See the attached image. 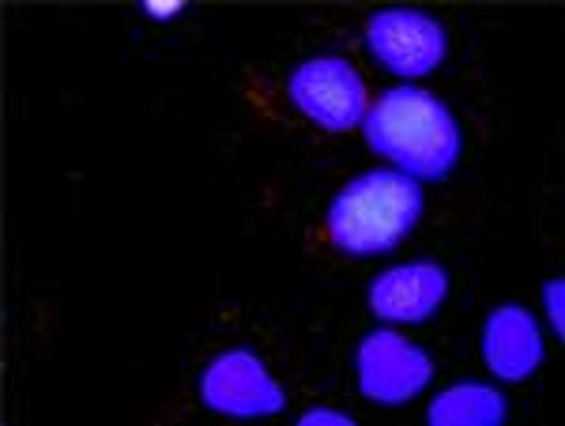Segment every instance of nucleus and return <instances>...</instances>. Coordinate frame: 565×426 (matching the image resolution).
<instances>
[{
    "label": "nucleus",
    "mask_w": 565,
    "mask_h": 426,
    "mask_svg": "<svg viewBox=\"0 0 565 426\" xmlns=\"http://www.w3.org/2000/svg\"><path fill=\"white\" fill-rule=\"evenodd\" d=\"M200 396H204L207 407H215L223 415H238V419L276 415L287 404L282 388L271 382V374L253 351H226V355H218L204 370Z\"/></svg>",
    "instance_id": "5"
},
{
    "label": "nucleus",
    "mask_w": 565,
    "mask_h": 426,
    "mask_svg": "<svg viewBox=\"0 0 565 426\" xmlns=\"http://www.w3.org/2000/svg\"><path fill=\"white\" fill-rule=\"evenodd\" d=\"M562 291H565V284H562V279H554V284H546V310H551L554 332H565V317H562Z\"/></svg>",
    "instance_id": "10"
},
{
    "label": "nucleus",
    "mask_w": 565,
    "mask_h": 426,
    "mask_svg": "<svg viewBox=\"0 0 565 426\" xmlns=\"http://www.w3.org/2000/svg\"><path fill=\"white\" fill-rule=\"evenodd\" d=\"M482 355L487 366L505 382H524L543 359V340L535 329L532 313L521 306H501L490 313L487 337H482Z\"/></svg>",
    "instance_id": "8"
},
{
    "label": "nucleus",
    "mask_w": 565,
    "mask_h": 426,
    "mask_svg": "<svg viewBox=\"0 0 565 426\" xmlns=\"http://www.w3.org/2000/svg\"><path fill=\"white\" fill-rule=\"evenodd\" d=\"M290 98L328 132H348L366 117V84L343 57H313L290 76Z\"/></svg>",
    "instance_id": "3"
},
{
    "label": "nucleus",
    "mask_w": 565,
    "mask_h": 426,
    "mask_svg": "<svg viewBox=\"0 0 565 426\" xmlns=\"http://www.w3.org/2000/svg\"><path fill=\"white\" fill-rule=\"evenodd\" d=\"M434 377V362L423 348L396 332H370L359 343V385L362 396L377 404H404Z\"/></svg>",
    "instance_id": "4"
},
{
    "label": "nucleus",
    "mask_w": 565,
    "mask_h": 426,
    "mask_svg": "<svg viewBox=\"0 0 565 426\" xmlns=\"http://www.w3.org/2000/svg\"><path fill=\"white\" fill-rule=\"evenodd\" d=\"M317 423L351 426V415H343V412H328V407H317V412H306V415H302V426H317Z\"/></svg>",
    "instance_id": "11"
},
{
    "label": "nucleus",
    "mask_w": 565,
    "mask_h": 426,
    "mask_svg": "<svg viewBox=\"0 0 565 426\" xmlns=\"http://www.w3.org/2000/svg\"><path fill=\"white\" fill-rule=\"evenodd\" d=\"M423 189L404 170H370L343 185L328 207V238L351 257L388 253L418 223Z\"/></svg>",
    "instance_id": "2"
},
{
    "label": "nucleus",
    "mask_w": 565,
    "mask_h": 426,
    "mask_svg": "<svg viewBox=\"0 0 565 426\" xmlns=\"http://www.w3.org/2000/svg\"><path fill=\"white\" fill-rule=\"evenodd\" d=\"M426 419L434 426H494L505 419V401L490 385L463 382L445 388L441 396L430 404Z\"/></svg>",
    "instance_id": "9"
},
{
    "label": "nucleus",
    "mask_w": 565,
    "mask_h": 426,
    "mask_svg": "<svg viewBox=\"0 0 565 426\" xmlns=\"http://www.w3.org/2000/svg\"><path fill=\"white\" fill-rule=\"evenodd\" d=\"M449 291V276L441 265L415 260V265L388 268L370 287V310L385 321H426Z\"/></svg>",
    "instance_id": "7"
},
{
    "label": "nucleus",
    "mask_w": 565,
    "mask_h": 426,
    "mask_svg": "<svg viewBox=\"0 0 565 426\" xmlns=\"http://www.w3.org/2000/svg\"><path fill=\"white\" fill-rule=\"evenodd\" d=\"M366 39L373 57L399 76H426L445 57V31L426 12H407V8L377 12L366 26Z\"/></svg>",
    "instance_id": "6"
},
{
    "label": "nucleus",
    "mask_w": 565,
    "mask_h": 426,
    "mask_svg": "<svg viewBox=\"0 0 565 426\" xmlns=\"http://www.w3.org/2000/svg\"><path fill=\"white\" fill-rule=\"evenodd\" d=\"M366 140L404 174L434 181L449 174L460 156V129L452 114L430 90L418 87H396L381 95V103L366 114Z\"/></svg>",
    "instance_id": "1"
}]
</instances>
